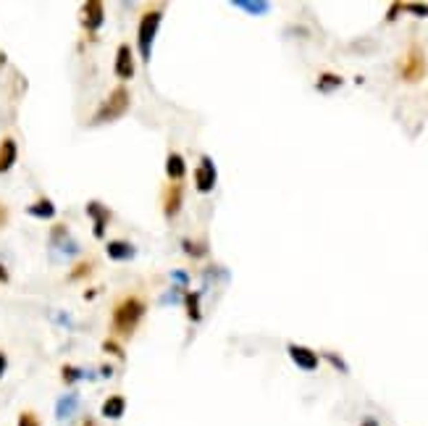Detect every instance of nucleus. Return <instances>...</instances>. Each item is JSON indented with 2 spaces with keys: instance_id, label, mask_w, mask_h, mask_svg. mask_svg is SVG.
I'll list each match as a JSON object with an SVG mask.
<instances>
[{
  "instance_id": "f257e3e1",
  "label": "nucleus",
  "mask_w": 428,
  "mask_h": 426,
  "mask_svg": "<svg viewBox=\"0 0 428 426\" xmlns=\"http://www.w3.org/2000/svg\"><path fill=\"white\" fill-rule=\"evenodd\" d=\"M148 313V300L139 295H124L113 306V316H111V329L116 337H132L134 329Z\"/></svg>"
},
{
  "instance_id": "f03ea898",
  "label": "nucleus",
  "mask_w": 428,
  "mask_h": 426,
  "mask_svg": "<svg viewBox=\"0 0 428 426\" xmlns=\"http://www.w3.org/2000/svg\"><path fill=\"white\" fill-rule=\"evenodd\" d=\"M163 21V8H150L142 14L139 24H137V47H139V56L145 63H150L153 58V43H155V34L161 30Z\"/></svg>"
},
{
  "instance_id": "7ed1b4c3",
  "label": "nucleus",
  "mask_w": 428,
  "mask_h": 426,
  "mask_svg": "<svg viewBox=\"0 0 428 426\" xmlns=\"http://www.w3.org/2000/svg\"><path fill=\"white\" fill-rule=\"evenodd\" d=\"M129 103H132L129 89L124 87V85H118V87L111 89V95H108L103 103H100V108L95 111L92 124H111V121H116V118H121L129 111Z\"/></svg>"
},
{
  "instance_id": "20e7f679",
  "label": "nucleus",
  "mask_w": 428,
  "mask_h": 426,
  "mask_svg": "<svg viewBox=\"0 0 428 426\" xmlns=\"http://www.w3.org/2000/svg\"><path fill=\"white\" fill-rule=\"evenodd\" d=\"M216 182H218V169H216V163H213L210 156H203L200 163H197V169H194V187L203 195H210L216 190Z\"/></svg>"
},
{
  "instance_id": "39448f33",
  "label": "nucleus",
  "mask_w": 428,
  "mask_h": 426,
  "mask_svg": "<svg viewBox=\"0 0 428 426\" xmlns=\"http://www.w3.org/2000/svg\"><path fill=\"white\" fill-rule=\"evenodd\" d=\"M184 203V182H171L166 190H163V213L166 219H177L179 211Z\"/></svg>"
},
{
  "instance_id": "423d86ee",
  "label": "nucleus",
  "mask_w": 428,
  "mask_h": 426,
  "mask_svg": "<svg viewBox=\"0 0 428 426\" xmlns=\"http://www.w3.org/2000/svg\"><path fill=\"white\" fill-rule=\"evenodd\" d=\"M105 21V6L100 0H87L82 6V27L87 32H98Z\"/></svg>"
},
{
  "instance_id": "0eeeda50",
  "label": "nucleus",
  "mask_w": 428,
  "mask_h": 426,
  "mask_svg": "<svg viewBox=\"0 0 428 426\" xmlns=\"http://www.w3.org/2000/svg\"><path fill=\"white\" fill-rule=\"evenodd\" d=\"M113 72L118 79H132L134 76V53L132 45L121 43L116 50V61H113Z\"/></svg>"
},
{
  "instance_id": "6e6552de",
  "label": "nucleus",
  "mask_w": 428,
  "mask_h": 426,
  "mask_svg": "<svg viewBox=\"0 0 428 426\" xmlns=\"http://www.w3.org/2000/svg\"><path fill=\"white\" fill-rule=\"evenodd\" d=\"M87 216L92 219V224H95V226H92V235L105 237V226H108V221H111L113 213H111V211H108L100 200H89L87 203Z\"/></svg>"
},
{
  "instance_id": "1a4fd4ad",
  "label": "nucleus",
  "mask_w": 428,
  "mask_h": 426,
  "mask_svg": "<svg viewBox=\"0 0 428 426\" xmlns=\"http://www.w3.org/2000/svg\"><path fill=\"white\" fill-rule=\"evenodd\" d=\"M286 350H289V358H292L302 371H315V368H318V355H315V350H311V348L289 345Z\"/></svg>"
},
{
  "instance_id": "9d476101",
  "label": "nucleus",
  "mask_w": 428,
  "mask_h": 426,
  "mask_svg": "<svg viewBox=\"0 0 428 426\" xmlns=\"http://www.w3.org/2000/svg\"><path fill=\"white\" fill-rule=\"evenodd\" d=\"M105 253H108L111 261H132L134 255H137V248H134L129 239H111L105 245Z\"/></svg>"
},
{
  "instance_id": "9b49d317",
  "label": "nucleus",
  "mask_w": 428,
  "mask_h": 426,
  "mask_svg": "<svg viewBox=\"0 0 428 426\" xmlns=\"http://www.w3.org/2000/svg\"><path fill=\"white\" fill-rule=\"evenodd\" d=\"M16 158H19V145H16V140L14 137H3V140H0V174L11 171Z\"/></svg>"
},
{
  "instance_id": "f8f14e48",
  "label": "nucleus",
  "mask_w": 428,
  "mask_h": 426,
  "mask_svg": "<svg viewBox=\"0 0 428 426\" xmlns=\"http://www.w3.org/2000/svg\"><path fill=\"white\" fill-rule=\"evenodd\" d=\"M100 413H103V418H111V421H118L124 413H126V397L124 395H111L103 400V405H100Z\"/></svg>"
},
{
  "instance_id": "ddd939ff",
  "label": "nucleus",
  "mask_w": 428,
  "mask_h": 426,
  "mask_svg": "<svg viewBox=\"0 0 428 426\" xmlns=\"http://www.w3.org/2000/svg\"><path fill=\"white\" fill-rule=\"evenodd\" d=\"M423 72H426V61H423V53L415 47V50H410V58H407L405 69H402V76L413 82V79H420Z\"/></svg>"
},
{
  "instance_id": "4468645a",
  "label": "nucleus",
  "mask_w": 428,
  "mask_h": 426,
  "mask_svg": "<svg viewBox=\"0 0 428 426\" xmlns=\"http://www.w3.org/2000/svg\"><path fill=\"white\" fill-rule=\"evenodd\" d=\"M184 174H187L184 156L181 153H168V158H166V177L171 182H184Z\"/></svg>"
},
{
  "instance_id": "2eb2a0df",
  "label": "nucleus",
  "mask_w": 428,
  "mask_h": 426,
  "mask_svg": "<svg viewBox=\"0 0 428 426\" xmlns=\"http://www.w3.org/2000/svg\"><path fill=\"white\" fill-rule=\"evenodd\" d=\"M50 239H53V245L63 250L66 255H71V253H76V250H79V245H76L74 239H69V229H66L63 224L53 226V232H50Z\"/></svg>"
},
{
  "instance_id": "dca6fc26",
  "label": "nucleus",
  "mask_w": 428,
  "mask_h": 426,
  "mask_svg": "<svg viewBox=\"0 0 428 426\" xmlns=\"http://www.w3.org/2000/svg\"><path fill=\"white\" fill-rule=\"evenodd\" d=\"M27 213L30 216H34V219H53L56 216V206L47 200V198H40V200H34L30 208H27Z\"/></svg>"
},
{
  "instance_id": "f3484780",
  "label": "nucleus",
  "mask_w": 428,
  "mask_h": 426,
  "mask_svg": "<svg viewBox=\"0 0 428 426\" xmlns=\"http://www.w3.org/2000/svg\"><path fill=\"white\" fill-rule=\"evenodd\" d=\"M76 405H79V395H76V392H69V395H63L58 403H56V416H58L60 421H66V418L76 411Z\"/></svg>"
},
{
  "instance_id": "a211bd4d",
  "label": "nucleus",
  "mask_w": 428,
  "mask_h": 426,
  "mask_svg": "<svg viewBox=\"0 0 428 426\" xmlns=\"http://www.w3.org/2000/svg\"><path fill=\"white\" fill-rule=\"evenodd\" d=\"M234 6L236 8H242V11H247V14L252 16H263L268 14V3H263V0H234Z\"/></svg>"
},
{
  "instance_id": "6ab92c4d",
  "label": "nucleus",
  "mask_w": 428,
  "mask_h": 426,
  "mask_svg": "<svg viewBox=\"0 0 428 426\" xmlns=\"http://www.w3.org/2000/svg\"><path fill=\"white\" fill-rule=\"evenodd\" d=\"M184 306H187V316L192 321H200L203 313H200V292H187L184 295Z\"/></svg>"
},
{
  "instance_id": "aec40b11",
  "label": "nucleus",
  "mask_w": 428,
  "mask_h": 426,
  "mask_svg": "<svg viewBox=\"0 0 428 426\" xmlns=\"http://www.w3.org/2000/svg\"><path fill=\"white\" fill-rule=\"evenodd\" d=\"M181 250L187 255H192V258H205L207 255L205 242H197V239H181Z\"/></svg>"
},
{
  "instance_id": "412c9836",
  "label": "nucleus",
  "mask_w": 428,
  "mask_h": 426,
  "mask_svg": "<svg viewBox=\"0 0 428 426\" xmlns=\"http://www.w3.org/2000/svg\"><path fill=\"white\" fill-rule=\"evenodd\" d=\"M95 271V264L92 261H82V264H76L71 271H69V281H79V279H87L89 274Z\"/></svg>"
},
{
  "instance_id": "4be33fe9",
  "label": "nucleus",
  "mask_w": 428,
  "mask_h": 426,
  "mask_svg": "<svg viewBox=\"0 0 428 426\" xmlns=\"http://www.w3.org/2000/svg\"><path fill=\"white\" fill-rule=\"evenodd\" d=\"M85 376V371L82 368H76V366H71V363H66V366L60 368V379L66 384H76L79 379Z\"/></svg>"
},
{
  "instance_id": "5701e85b",
  "label": "nucleus",
  "mask_w": 428,
  "mask_h": 426,
  "mask_svg": "<svg viewBox=\"0 0 428 426\" xmlns=\"http://www.w3.org/2000/svg\"><path fill=\"white\" fill-rule=\"evenodd\" d=\"M337 87H341V79L337 74H324L321 82H318V89H321V92H328V89H337Z\"/></svg>"
},
{
  "instance_id": "b1692460",
  "label": "nucleus",
  "mask_w": 428,
  "mask_h": 426,
  "mask_svg": "<svg viewBox=\"0 0 428 426\" xmlns=\"http://www.w3.org/2000/svg\"><path fill=\"white\" fill-rule=\"evenodd\" d=\"M16 426H43V424H40L37 413L24 411V413H21V416H19V421H16Z\"/></svg>"
},
{
  "instance_id": "393cba45",
  "label": "nucleus",
  "mask_w": 428,
  "mask_h": 426,
  "mask_svg": "<svg viewBox=\"0 0 428 426\" xmlns=\"http://www.w3.org/2000/svg\"><path fill=\"white\" fill-rule=\"evenodd\" d=\"M103 350L111 355H118V358H124V350H121V345L118 342H113V339H105L103 342Z\"/></svg>"
},
{
  "instance_id": "a878e982",
  "label": "nucleus",
  "mask_w": 428,
  "mask_h": 426,
  "mask_svg": "<svg viewBox=\"0 0 428 426\" xmlns=\"http://www.w3.org/2000/svg\"><path fill=\"white\" fill-rule=\"evenodd\" d=\"M171 279L177 281V284H181V287H187V284H190V274H187V271H171Z\"/></svg>"
},
{
  "instance_id": "bb28decb",
  "label": "nucleus",
  "mask_w": 428,
  "mask_h": 426,
  "mask_svg": "<svg viewBox=\"0 0 428 426\" xmlns=\"http://www.w3.org/2000/svg\"><path fill=\"white\" fill-rule=\"evenodd\" d=\"M326 358H328V361H331V363H334V366L339 368L341 374H347V363H344V361H341L339 355H334V353H326Z\"/></svg>"
},
{
  "instance_id": "cd10ccee",
  "label": "nucleus",
  "mask_w": 428,
  "mask_h": 426,
  "mask_svg": "<svg viewBox=\"0 0 428 426\" xmlns=\"http://www.w3.org/2000/svg\"><path fill=\"white\" fill-rule=\"evenodd\" d=\"M407 11H413L415 16H428V6H418V3H413V6H407Z\"/></svg>"
},
{
  "instance_id": "c85d7f7f",
  "label": "nucleus",
  "mask_w": 428,
  "mask_h": 426,
  "mask_svg": "<svg viewBox=\"0 0 428 426\" xmlns=\"http://www.w3.org/2000/svg\"><path fill=\"white\" fill-rule=\"evenodd\" d=\"M5 224H8V208L0 203V229H3Z\"/></svg>"
},
{
  "instance_id": "c756f323",
  "label": "nucleus",
  "mask_w": 428,
  "mask_h": 426,
  "mask_svg": "<svg viewBox=\"0 0 428 426\" xmlns=\"http://www.w3.org/2000/svg\"><path fill=\"white\" fill-rule=\"evenodd\" d=\"M5 368H8V358H5V353H0V379H3Z\"/></svg>"
},
{
  "instance_id": "7c9ffc66",
  "label": "nucleus",
  "mask_w": 428,
  "mask_h": 426,
  "mask_svg": "<svg viewBox=\"0 0 428 426\" xmlns=\"http://www.w3.org/2000/svg\"><path fill=\"white\" fill-rule=\"evenodd\" d=\"M0 281H8V271L3 268V264H0Z\"/></svg>"
},
{
  "instance_id": "2f4dec72",
  "label": "nucleus",
  "mask_w": 428,
  "mask_h": 426,
  "mask_svg": "<svg viewBox=\"0 0 428 426\" xmlns=\"http://www.w3.org/2000/svg\"><path fill=\"white\" fill-rule=\"evenodd\" d=\"M360 426H379V421H376V418H365Z\"/></svg>"
},
{
  "instance_id": "473e14b6",
  "label": "nucleus",
  "mask_w": 428,
  "mask_h": 426,
  "mask_svg": "<svg viewBox=\"0 0 428 426\" xmlns=\"http://www.w3.org/2000/svg\"><path fill=\"white\" fill-rule=\"evenodd\" d=\"M100 371H103V376H111V374H113V368H111V366H103Z\"/></svg>"
},
{
  "instance_id": "72a5a7b5",
  "label": "nucleus",
  "mask_w": 428,
  "mask_h": 426,
  "mask_svg": "<svg viewBox=\"0 0 428 426\" xmlns=\"http://www.w3.org/2000/svg\"><path fill=\"white\" fill-rule=\"evenodd\" d=\"M82 426H98V424H95L92 418H85V421H82Z\"/></svg>"
}]
</instances>
